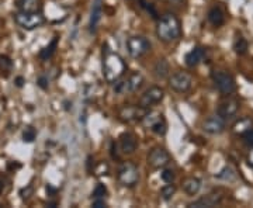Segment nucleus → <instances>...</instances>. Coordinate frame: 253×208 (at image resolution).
Here are the masks:
<instances>
[{
	"instance_id": "c756f323",
	"label": "nucleus",
	"mask_w": 253,
	"mask_h": 208,
	"mask_svg": "<svg viewBox=\"0 0 253 208\" xmlns=\"http://www.w3.org/2000/svg\"><path fill=\"white\" fill-rule=\"evenodd\" d=\"M215 177L219 179V180H225V181L234 180V179H235V172H234L229 166H226V167H224L221 172L215 174Z\"/></svg>"
},
{
	"instance_id": "58836bf2",
	"label": "nucleus",
	"mask_w": 253,
	"mask_h": 208,
	"mask_svg": "<svg viewBox=\"0 0 253 208\" xmlns=\"http://www.w3.org/2000/svg\"><path fill=\"white\" fill-rule=\"evenodd\" d=\"M91 207L103 208V207H107V204H106V201H104V199H93V203H91Z\"/></svg>"
},
{
	"instance_id": "79ce46f5",
	"label": "nucleus",
	"mask_w": 253,
	"mask_h": 208,
	"mask_svg": "<svg viewBox=\"0 0 253 208\" xmlns=\"http://www.w3.org/2000/svg\"><path fill=\"white\" fill-rule=\"evenodd\" d=\"M46 193H48V194H49V196H55V194H56V189H55V187H52V186H51V184H46Z\"/></svg>"
},
{
	"instance_id": "4c0bfd02",
	"label": "nucleus",
	"mask_w": 253,
	"mask_h": 208,
	"mask_svg": "<svg viewBox=\"0 0 253 208\" xmlns=\"http://www.w3.org/2000/svg\"><path fill=\"white\" fill-rule=\"evenodd\" d=\"M33 194V186H27V189H21L20 190V196L23 200L30 199V196Z\"/></svg>"
},
{
	"instance_id": "bb28decb",
	"label": "nucleus",
	"mask_w": 253,
	"mask_h": 208,
	"mask_svg": "<svg viewBox=\"0 0 253 208\" xmlns=\"http://www.w3.org/2000/svg\"><path fill=\"white\" fill-rule=\"evenodd\" d=\"M251 127H252L251 120L244 118V120H241L239 123H236L235 125H234V132H236V134H242V135H244L246 131L251 129Z\"/></svg>"
},
{
	"instance_id": "f03ea898",
	"label": "nucleus",
	"mask_w": 253,
	"mask_h": 208,
	"mask_svg": "<svg viewBox=\"0 0 253 208\" xmlns=\"http://www.w3.org/2000/svg\"><path fill=\"white\" fill-rule=\"evenodd\" d=\"M126 65L124 59L116 52L106 51V55L103 58V76L109 83H114L118 81L124 72H126Z\"/></svg>"
},
{
	"instance_id": "9b49d317",
	"label": "nucleus",
	"mask_w": 253,
	"mask_h": 208,
	"mask_svg": "<svg viewBox=\"0 0 253 208\" xmlns=\"http://www.w3.org/2000/svg\"><path fill=\"white\" fill-rule=\"evenodd\" d=\"M224 129H225V120L219 116H211L203 123V131L211 135H218L224 132Z\"/></svg>"
},
{
	"instance_id": "412c9836",
	"label": "nucleus",
	"mask_w": 253,
	"mask_h": 208,
	"mask_svg": "<svg viewBox=\"0 0 253 208\" xmlns=\"http://www.w3.org/2000/svg\"><path fill=\"white\" fill-rule=\"evenodd\" d=\"M208 21H210L212 26H215V27L222 26L224 21H225V16H224L222 10L219 9V7H212V9H210V11H208Z\"/></svg>"
},
{
	"instance_id": "ddd939ff",
	"label": "nucleus",
	"mask_w": 253,
	"mask_h": 208,
	"mask_svg": "<svg viewBox=\"0 0 253 208\" xmlns=\"http://www.w3.org/2000/svg\"><path fill=\"white\" fill-rule=\"evenodd\" d=\"M239 107H241L239 101H236V100H228V101H224V103H221L218 106L217 114L219 117L224 118V120H228V118L235 117L236 113L239 111Z\"/></svg>"
},
{
	"instance_id": "72a5a7b5",
	"label": "nucleus",
	"mask_w": 253,
	"mask_h": 208,
	"mask_svg": "<svg viewBox=\"0 0 253 208\" xmlns=\"http://www.w3.org/2000/svg\"><path fill=\"white\" fill-rule=\"evenodd\" d=\"M161 177L165 183H173L176 179V173L173 169H165L163 167V172L161 173Z\"/></svg>"
},
{
	"instance_id": "7ed1b4c3",
	"label": "nucleus",
	"mask_w": 253,
	"mask_h": 208,
	"mask_svg": "<svg viewBox=\"0 0 253 208\" xmlns=\"http://www.w3.org/2000/svg\"><path fill=\"white\" fill-rule=\"evenodd\" d=\"M117 180L124 187H134L139 181V170L132 162H124L117 170Z\"/></svg>"
},
{
	"instance_id": "4468645a",
	"label": "nucleus",
	"mask_w": 253,
	"mask_h": 208,
	"mask_svg": "<svg viewBox=\"0 0 253 208\" xmlns=\"http://www.w3.org/2000/svg\"><path fill=\"white\" fill-rule=\"evenodd\" d=\"M136 148H138V141H136V136L132 132H124L120 136V149L123 154H134Z\"/></svg>"
},
{
	"instance_id": "a19ab883",
	"label": "nucleus",
	"mask_w": 253,
	"mask_h": 208,
	"mask_svg": "<svg viewBox=\"0 0 253 208\" xmlns=\"http://www.w3.org/2000/svg\"><path fill=\"white\" fill-rule=\"evenodd\" d=\"M14 83H16V86H17V87H23V86H24V83H26V79H24L23 76H17V78H16V81H14Z\"/></svg>"
},
{
	"instance_id": "c85d7f7f",
	"label": "nucleus",
	"mask_w": 253,
	"mask_h": 208,
	"mask_svg": "<svg viewBox=\"0 0 253 208\" xmlns=\"http://www.w3.org/2000/svg\"><path fill=\"white\" fill-rule=\"evenodd\" d=\"M113 91H114V94H126V93H129L128 90V84H126V79L124 81H116L113 83Z\"/></svg>"
},
{
	"instance_id": "dca6fc26",
	"label": "nucleus",
	"mask_w": 253,
	"mask_h": 208,
	"mask_svg": "<svg viewBox=\"0 0 253 208\" xmlns=\"http://www.w3.org/2000/svg\"><path fill=\"white\" fill-rule=\"evenodd\" d=\"M101 11H103V0H93L90 21H89V28H90L91 34H94L97 31V26H99L100 18H101Z\"/></svg>"
},
{
	"instance_id": "f704fd0d",
	"label": "nucleus",
	"mask_w": 253,
	"mask_h": 208,
	"mask_svg": "<svg viewBox=\"0 0 253 208\" xmlns=\"http://www.w3.org/2000/svg\"><path fill=\"white\" fill-rule=\"evenodd\" d=\"M139 3H141V6L144 7L151 16L154 18H158V13H156V10H155V7L151 4V3H148V1H145V0H139Z\"/></svg>"
},
{
	"instance_id": "37998d69",
	"label": "nucleus",
	"mask_w": 253,
	"mask_h": 208,
	"mask_svg": "<svg viewBox=\"0 0 253 208\" xmlns=\"http://www.w3.org/2000/svg\"><path fill=\"white\" fill-rule=\"evenodd\" d=\"M246 162H248V165H249L251 167H253V149L248 154V156H246Z\"/></svg>"
},
{
	"instance_id": "cd10ccee",
	"label": "nucleus",
	"mask_w": 253,
	"mask_h": 208,
	"mask_svg": "<svg viewBox=\"0 0 253 208\" xmlns=\"http://www.w3.org/2000/svg\"><path fill=\"white\" fill-rule=\"evenodd\" d=\"M174 194H176V186L173 183H166V186H163L161 190V196L165 201H169Z\"/></svg>"
},
{
	"instance_id": "a878e982",
	"label": "nucleus",
	"mask_w": 253,
	"mask_h": 208,
	"mask_svg": "<svg viewBox=\"0 0 253 208\" xmlns=\"http://www.w3.org/2000/svg\"><path fill=\"white\" fill-rule=\"evenodd\" d=\"M161 117H163V116L162 114H159V113H155V111H148V113H146V116L142 118V121H141V123L144 124V127L151 128Z\"/></svg>"
},
{
	"instance_id": "1a4fd4ad",
	"label": "nucleus",
	"mask_w": 253,
	"mask_h": 208,
	"mask_svg": "<svg viewBox=\"0 0 253 208\" xmlns=\"http://www.w3.org/2000/svg\"><path fill=\"white\" fill-rule=\"evenodd\" d=\"M165 97V90H163L162 87H159V86H152V87H149V89H146L144 91V94L141 96V99H139V106L141 107H145V109H149V107H152L155 104H159L161 101Z\"/></svg>"
},
{
	"instance_id": "aec40b11",
	"label": "nucleus",
	"mask_w": 253,
	"mask_h": 208,
	"mask_svg": "<svg viewBox=\"0 0 253 208\" xmlns=\"http://www.w3.org/2000/svg\"><path fill=\"white\" fill-rule=\"evenodd\" d=\"M154 72H155V76H156L158 79H166V78L169 76V73H170V66H169V62H168L165 58H162V59H158V62L155 64Z\"/></svg>"
},
{
	"instance_id": "f8f14e48",
	"label": "nucleus",
	"mask_w": 253,
	"mask_h": 208,
	"mask_svg": "<svg viewBox=\"0 0 253 208\" xmlns=\"http://www.w3.org/2000/svg\"><path fill=\"white\" fill-rule=\"evenodd\" d=\"M222 203V196L218 193H210L207 196L201 197V199L196 200L193 203H190V208H212L217 207Z\"/></svg>"
},
{
	"instance_id": "7c9ffc66",
	"label": "nucleus",
	"mask_w": 253,
	"mask_h": 208,
	"mask_svg": "<svg viewBox=\"0 0 253 208\" xmlns=\"http://www.w3.org/2000/svg\"><path fill=\"white\" fill-rule=\"evenodd\" d=\"M37 138V129L33 127H27L24 131H23V141L27 142V144H31L34 142Z\"/></svg>"
},
{
	"instance_id": "0eeeda50",
	"label": "nucleus",
	"mask_w": 253,
	"mask_h": 208,
	"mask_svg": "<svg viewBox=\"0 0 253 208\" xmlns=\"http://www.w3.org/2000/svg\"><path fill=\"white\" fill-rule=\"evenodd\" d=\"M169 86L177 93H186L193 86V76L187 72H176L169 78Z\"/></svg>"
},
{
	"instance_id": "6ab92c4d",
	"label": "nucleus",
	"mask_w": 253,
	"mask_h": 208,
	"mask_svg": "<svg viewBox=\"0 0 253 208\" xmlns=\"http://www.w3.org/2000/svg\"><path fill=\"white\" fill-rule=\"evenodd\" d=\"M145 83V78L142 76V73L134 72L131 73L128 78H126V84H128V90L129 93H134V91H138Z\"/></svg>"
},
{
	"instance_id": "39448f33",
	"label": "nucleus",
	"mask_w": 253,
	"mask_h": 208,
	"mask_svg": "<svg viewBox=\"0 0 253 208\" xmlns=\"http://www.w3.org/2000/svg\"><path fill=\"white\" fill-rule=\"evenodd\" d=\"M151 41L148 38L141 36H134L131 38H128L126 41V49L128 54L131 55L132 58H142L144 55H146L151 51Z\"/></svg>"
},
{
	"instance_id": "423d86ee",
	"label": "nucleus",
	"mask_w": 253,
	"mask_h": 208,
	"mask_svg": "<svg viewBox=\"0 0 253 208\" xmlns=\"http://www.w3.org/2000/svg\"><path fill=\"white\" fill-rule=\"evenodd\" d=\"M212 81L219 93H222L224 96L232 94L235 91V79L229 73L224 72V71H215L212 73Z\"/></svg>"
},
{
	"instance_id": "9d476101",
	"label": "nucleus",
	"mask_w": 253,
	"mask_h": 208,
	"mask_svg": "<svg viewBox=\"0 0 253 208\" xmlns=\"http://www.w3.org/2000/svg\"><path fill=\"white\" fill-rule=\"evenodd\" d=\"M148 109L141 106H124L118 111V117L124 123H135V121H142Z\"/></svg>"
},
{
	"instance_id": "4be33fe9",
	"label": "nucleus",
	"mask_w": 253,
	"mask_h": 208,
	"mask_svg": "<svg viewBox=\"0 0 253 208\" xmlns=\"http://www.w3.org/2000/svg\"><path fill=\"white\" fill-rule=\"evenodd\" d=\"M58 42H59V38H58V37H54V38H52V41L40 51V54H38L40 59H42V61H48V59L55 54L56 46H58Z\"/></svg>"
},
{
	"instance_id": "393cba45",
	"label": "nucleus",
	"mask_w": 253,
	"mask_h": 208,
	"mask_svg": "<svg viewBox=\"0 0 253 208\" xmlns=\"http://www.w3.org/2000/svg\"><path fill=\"white\" fill-rule=\"evenodd\" d=\"M151 131H152L154 134H156V135H165V134L168 132V123H166V120L163 117L159 118L154 125L151 127Z\"/></svg>"
},
{
	"instance_id": "f3484780",
	"label": "nucleus",
	"mask_w": 253,
	"mask_h": 208,
	"mask_svg": "<svg viewBox=\"0 0 253 208\" xmlns=\"http://www.w3.org/2000/svg\"><path fill=\"white\" fill-rule=\"evenodd\" d=\"M204 58H206V49L201 48V46H194L190 52L186 54L184 61H186V65H187V66L194 68V66H197L199 64H201V62L204 61Z\"/></svg>"
},
{
	"instance_id": "5701e85b",
	"label": "nucleus",
	"mask_w": 253,
	"mask_h": 208,
	"mask_svg": "<svg viewBox=\"0 0 253 208\" xmlns=\"http://www.w3.org/2000/svg\"><path fill=\"white\" fill-rule=\"evenodd\" d=\"M13 71V61L7 55H0V78H9Z\"/></svg>"
},
{
	"instance_id": "20e7f679",
	"label": "nucleus",
	"mask_w": 253,
	"mask_h": 208,
	"mask_svg": "<svg viewBox=\"0 0 253 208\" xmlns=\"http://www.w3.org/2000/svg\"><path fill=\"white\" fill-rule=\"evenodd\" d=\"M14 21L18 27L23 30H36V28L41 27L45 23V17L41 13H24V11H17L14 14Z\"/></svg>"
},
{
	"instance_id": "b1692460",
	"label": "nucleus",
	"mask_w": 253,
	"mask_h": 208,
	"mask_svg": "<svg viewBox=\"0 0 253 208\" xmlns=\"http://www.w3.org/2000/svg\"><path fill=\"white\" fill-rule=\"evenodd\" d=\"M234 49H235V52L238 55H245L249 49V44L242 36L236 37L235 42H234Z\"/></svg>"
},
{
	"instance_id": "2f4dec72",
	"label": "nucleus",
	"mask_w": 253,
	"mask_h": 208,
	"mask_svg": "<svg viewBox=\"0 0 253 208\" xmlns=\"http://www.w3.org/2000/svg\"><path fill=\"white\" fill-rule=\"evenodd\" d=\"M91 196H93V199H104V197L107 196V187H106L104 184L99 183V184L94 187Z\"/></svg>"
},
{
	"instance_id": "2eb2a0df",
	"label": "nucleus",
	"mask_w": 253,
	"mask_h": 208,
	"mask_svg": "<svg viewBox=\"0 0 253 208\" xmlns=\"http://www.w3.org/2000/svg\"><path fill=\"white\" fill-rule=\"evenodd\" d=\"M14 4L18 11L24 13H41L42 10L41 0H14Z\"/></svg>"
},
{
	"instance_id": "6e6552de",
	"label": "nucleus",
	"mask_w": 253,
	"mask_h": 208,
	"mask_svg": "<svg viewBox=\"0 0 253 208\" xmlns=\"http://www.w3.org/2000/svg\"><path fill=\"white\" fill-rule=\"evenodd\" d=\"M170 161L172 159H170L169 152L165 148H161V146L154 148L148 155V165L151 167H154V169H163L170 163Z\"/></svg>"
},
{
	"instance_id": "473e14b6",
	"label": "nucleus",
	"mask_w": 253,
	"mask_h": 208,
	"mask_svg": "<svg viewBox=\"0 0 253 208\" xmlns=\"http://www.w3.org/2000/svg\"><path fill=\"white\" fill-rule=\"evenodd\" d=\"M93 172H94L96 176H99V177H101V176H106V174L109 173V165L104 162L97 163V165H96V167H93Z\"/></svg>"
},
{
	"instance_id": "a18cd8bd",
	"label": "nucleus",
	"mask_w": 253,
	"mask_h": 208,
	"mask_svg": "<svg viewBox=\"0 0 253 208\" xmlns=\"http://www.w3.org/2000/svg\"><path fill=\"white\" fill-rule=\"evenodd\" d=\"M170 1H176V3H179V1H181V0H170Z\"/></svg>"
},
{
	"instance_id": "f257e3e1",
	"label": "nucleus",
	"mask_w": 253,
	"mask_h": 208,
	"mask_svg": "<svg viewBox=\"0 0 253 208\" xmlns=\"http://www.w3.org/2000/svg\"><path fill=\"white\" fill-rule=\"evenodd\" d=\"M156 36L163 42L177 41L181 36V23L177 16L168 13L162 18H159L158 27H156Z\"/></svg>"
},
{
	"instance_id": "ea45409f",
	"label": "nucleus",
	"mask_w": 253,
	"mask_h": 208,
	"mask_svg": "<svg viewBox=\"0 0 253 208\" xmlns=\"http://www.w3.org/2000/svg\"><path fill=\"white\" fill-rule=\"evenodd\" d=\"M7 183V179H6V176H3V174H0V194L4 191V189H6V184Z\"/></svg>"
},
{
	"instance_id": "c03bdc74",
	"label": "nucleus",
	"mask_w": 253,
	"mask_h": 208,
	"mask_svg": "<svg viewBox=\"0 0 253 208\" xmlns=\"http://www.w3.org/2000/svg\"><path fill=\"white\" fill-rule=\"evenodd\" d=\"M18 167H21L20 163H9V165H7V169H9V170H11V169H18Z\"/></svg>"
},
{
	"instance_id": "a211bd4d",
	"label": "nucleus",
	"mask_w": 253,
	"mask_h": 208,
	"mask_svg": "<svg viewBox=\"0 0 253 208\" xmlns=\"http://www.w3.org/2000/svg\"><path fill=\"white\" fill-rule=\"evenodd\" d=\"M181 190L187 196H196L201 190V180L197 177H189L181 183Z\"/></svg>"
},
{
	"instance_id": "c9c22d12",
	"label": "nucleus",
	"mask_w": 253,
	"mask_h": 208,
	"mask_svg": "<svg viewBox=\"0 0 253 208\" xmlns=\"http://www.w3.org/2000/svg\"><path fill=\"white\" fill-rule=\"evenodd\" d=\"M244 142L248 145V146L253 148V129H249V131H246V132H245Z\"/></svg>"
},
{
	"instance_id": "e433bc0d",
	"label": "nucleus",
	"mask_w": 253,
	"mask_h": 208,
	"mask_svg": "<svg viewBox=\"0 0 253 208\" xmlns=\"http://www.w3.org/2000/svg\"><path fill=\"white\" fill-rule=\"evenodd\" d=\"M37 84L42 89V90H46L48 89V86H49V81H48V78L46 76H40L38 78V81H37Z\"/></svg>"
}]
</instances>
